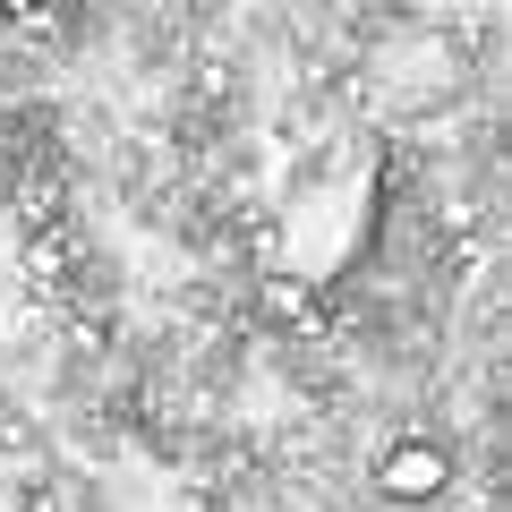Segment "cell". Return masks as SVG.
Returning <instances> with one entry per match:
<instances>
[{"label":"cell","instance_id":"1","mask_svg":"<svg viewBox=\"0 0 512 512\" xmlns=\"http://www.w3.org/2000/svg\"><path fill=\"white\" fill-rule=\"evenodd\" d=\"M376 487L393 495V504H436V495L453 487V461H444V444L402 436V444H384V461H376Z\"/></svg>","mask_w":512,"mask_h":512},{"label":"cell","instance_id":"2","mask_svg":"<svg viewBox=\"0 0 512 512\" xmlns=\"http://www.w3.org/2000/svg\"><path fill=\"white\" fill-rule=\"evenodd\" d=\"M256 308L274 316V325H308V316H316V291H308L299 274H265V282H256Z\"/></svg>","mask_w":512,"mask_h":512},{"label":"cell","instance_id":"3","mask_svg":"<svg viewBox=\"0 0 512 512\" xmlns=\"http://www.w3.org/2000/svg\"><path fill=\"white\" fill-rule=\"evenodd\" d=\"M26 265H35V274H69V248H60L52 231H35L26 239Z\"/></svg>","mask_w":512,"mask_h":512}]
</instances>
